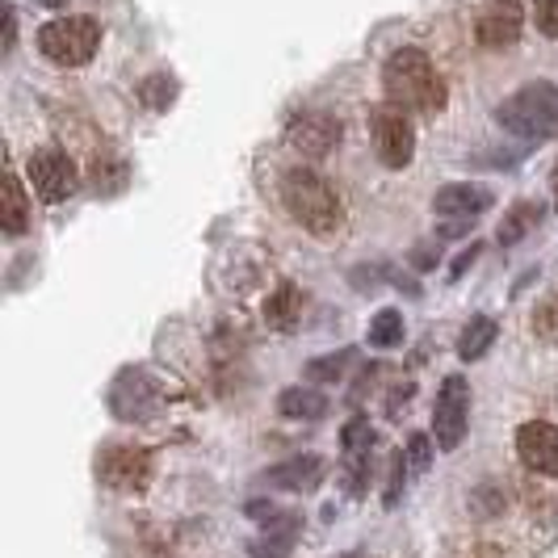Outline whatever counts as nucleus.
I'll return each mask as SVG.
<instances>
[{"instance_id":"nucleus-7","label":"nucleus","mask_w":558,"mask_h":558,"mask_svg":"<svg viewBox=\"0 0 558 558\" xmlns=\"http://www.w3.org/2000/svg\"><path fill=\"white\" fill-rule=\"evenodd\" d=\"M97 475L118 496H135L151 478V453L143 446H106L97 453Z\"/></svg>"},{"instance_id":"nucleus-11","label":"nucleus","mask_w":558,"mask_h":558,"mask_svg":"<svg viewBox=\"0 0 558 558\" xmlns=\"http://www.w3.org/2000/svg\"><path fill=\"white\" fill-rule=\"evenodd\" d=\"M521 29H525V9L517 0H496V4H487L478 13L475 38L478 47H487V51H508L521 38Z\"/></svg>"},{"instance_id":"nucleus-25","label":"nucleus","mask_w":558,"mask_h":558,"mask_svg":"<svg viewBox=\"0 0 558 558\" xmlns=\"http://www.w3.org/2000/svg\"><path fill=\"white\" fill-rule=\"evenodd\" d=\"M344 362H349V353H340V357H328V362H311V378H336L340 369H344Z\"/></svg>"},{"instance_id":"nucleus-28","label":"nucleus","mask_w":558,"mask_h":558,"mask_svg":"<svg viewBox=\"0 0 558 558\" xmlns=\"http://www.w3.org/2000/svg\"><path fill=\"white\" fill-rule=\"evenodd\" d=\"M408 458H412V466H416V471H424V466H428V437H412Z\"/></svg>"},{"instance_id":"nucleus-13","label":"nucleus","mask_w":558,"mask_h":558,"mask_svg":"<svg viewBox=\"0 0 558 558\" xmlns=\"http://www.w3.org/2000/svg\"><path fill=\"white\" fill-rule=\"evenodd\" d=\"M319 478H324V458L319 453H303V458H290V462H281L274 471H265L260 483L281 487V492H311Z\"/></svg>"},{"instance_id":"nucleus-8","label":"nucleus","mask_w":558,"mask_h":558,"mask_svg":"<svg viewBox=\"0 0 558 558\" xmlns=\"http://www.w3.org/2000/svg\"><path fill=\"white\" fill-rule=\"evenodd\" d=\"M26 177L29 185H34V194L43 197V202H63V197L76 194V185H81V172L72 165V156L59 151V147L34 151L26 165Z\"/></svg>"},{"instance_id":"nucleus-3","label":"nucleus","mask_w":558,"mask_h":558,"mask_svg":"<svg viewBox=\"0 0 558 558\" xmlns=\"http://www.w3.org/2000/svg\"><path fill=\"white\" fill-rule=\"evenodd\" d=\"M496 122L517 140H558V88L546 81L525 84L496 106Z\"/></svg>"},{"instance_id":"nucleus-12","label":"nucleus","mask_w":558,"mask_h":558,"mask_svg":"<svg viewBox=\"0 0 558 558\" xmlns=\"http://www.w3.org/2000/svg\"><path fill=\"white\" fill-rule=\"evenodd\" d=\"M487 206H492V190L471 185V181L446 185V190H437V197H433V215L446 219V223H462V227L475 223Z\"/></svg>"},{"instance_id":"nucleus-32","label":"nucleus","mask_w":558,"mask_h":558,"mask_svg":"<svg viewBox=\"0 0 558 558\" xmlns=\"http://www.w3.org/2000/svg\"><path fill=\"white\" fill-rule=\"evenodd\" d=\"M550 185H555V202H558V160H555V177H550Z\"/></svg>"},{"instance_id":"nucleus-19","label":"nucleus","mask_w":558,"mask_h":558,"mask_svg":"<svg viewBox=\"0 0 558 558\" xmlns=\"http://www.w3.org/2000/svg\"><path fill=\"white\" fill-rule=\"evenodd\" d=\"M492 340H496V319H492V315H475V319L466 324L462 340H458V353H462L466 362H478V357L492 349Z\"/></svg>"},{"instance_id":"nucleus-10","label":"nucleus","mask_w":558,"mask_h":558,"mask_svg":"<svg viewBox=\"0 0 558 558\" xmlns=\"http://www.w3.org/2000/svg\"><path fill=\"white\" fill-rule=\"evenodd\" d=\"M517 458L533 475L558 478V424L550 420H525L517 428Z\"/></svg>"},{"instance_id":"nucleus-20","label":"nucleus","mask_w":558,"mask_h":558,"mask_svg":"<svg viewBox=\"0 0 558 558\" xmlns=\"http://www.w3.org/2000/svg\"><path fill=\"white\" fill-rule=\"evenodd\" d=\"M399 340H403V315L395 307L378 311L374 324H369V344H374V349H395Z\"/></svg>"},{"instance_id":"nucleus-16","label":"nucleus","mask_w":558,"mask_h":558,"mask_svg":"<svg viewBox=\"0 0 558 558\" xmlns=\"http://www.w3.org/2000/svg\"><path fill=\"white\" fill-rule=\"evenodd\" d=\"M0 223L9 235H22L29 227V202H26V190H22V177L9 168L4 172V210H0Z\"/></svg>"},{"instance_id":"nucleus-14","label":"nucleus","mask_w":558,"mask_h":558,"mask_svg":"<svg viewBox=\"0 0 558 558\" xmlns=\"http://www.w3.org/2000/svg\"><path fill=\"white\" fill-rule=\"evenodd\" d=\"M299 315H303V294H299V286L281 281L278 290L265 299V324L278 328V332H290V328L299 324Z\"/></svg>"},{"instance_id":"nucleus-27","label":"nucleus","mask_w":558,"mask_h":558,"mask_svg":"<svg viewBox=\"0 0 558 558\" xmlns=\"http://www.w3.org/2000/svg\"><path fill=\"white\" fill-rule=\"evenodd\" d=\"M478 252H483V244H471L466 252H458V260H453V269H449V274H453V278H462V274L478 260Z\"/></svg>"},{"instance_id":"nucleus-30","label":"nucleus","mask_w":558,"mask_h":558,"mask_svg":"<svg viewBox=\"0 0 558 558\" xmlns=\"http://www.w3.org/2000/svg\"><path fill=\"white\" fill-rule=\"evenodd\" d=\"M13 38H17V17H13V9H4V51L13 47Z\"/></svg>"},{"instance_id":"nucleus-24","label":"nucleus","mask_w":558,"mask_h":558,"mask_svg":"<svg viewBox=\"0 0 558 558\" xmlns=\"http://www.w3.org/2000/svg\"><path fill=\"white\" fill-rule=\"evenodd\" d=\"M533 328L542 336H558V303H546V307L533 315Z\"/></svg>"},{"instance_id":"nucleus-26","label":"nucleus","mask_w":558,"mask_h":558,"mask_svg":"<svg viewBox=\"0 0 558 558\" xmlns=\"http://www.w3.org/2000/svg\"><path fill=\"white\" fill-rule=\"evenodd\" d=\"M403 471H408V462H403V453H395V462H391V483H387V504L399 500V487H403Z\"/></svg>"},{"instance_id":"nucleus-15","label":"nucleus","mask_w":558,"mask_h":558,"mask_svg":"<svg viewBox=\"0 0 558 558\" xmlns=\"http://www.w3.org/2000/svg\"><path fill=\"white\" fill-rule=\"evenodd\" d=\"M278 412L290 420H319L328 416V395L311 387H286L278 399Z\"/></svg>"},{"instance_id":"nucleus-1","label":"nucleus","mask_w":558,"mask_h":558,"mask_svg":"<svg viewBox=\"0 0 558 558\" xmlns=\"http://www.w3.org/2000/svg\"><path fill=\"white\" fill-rule=\"evenodd\" d=\"M383 88H387V101L399 106L403 113H424V118H437L446 106V84L437 76L433 59L424 56L420 47H399L387 68H383Z\"/></svg>"},{"instance_id":"nucleus-31","label":"nucleus","mask_w":558,"mask_h":558,"mask_svg":"<svg viewBox=\"0 0 558 558\" xmlns=\"http://www.w3.org/2000/svg\"><path fill=\"white\" fill-rule=\"evenodd\" d=\"M38 4H47V9H63V0H38Z\"/></svg>"},{"instance_id":"nucleus-29","label":"nucleus","mask_w":558,"mask_h":558,"mask_svg":"<svg viewBox=\"0 0 558 558\" xmlns=\"http://www.w3.org/2000/svg\"><path fill=\"white\" fill-rule=\"evenodd\" d=\"M466 558H508V555H504L500 546H492V542H478V546L466 550Z\"/></svg>"},{"instance_id":"nucleus-18","label":"nucleus","mask_w":558,"mask_h":558,"mask_svg":"<svg viewBox=\"0 0 558 558\" xmlns=\"http://www.w3.org/2000/svg\"><path fill=\"white\" fill-rule=\"evenodd\" d=\"M340 441H344V453H349L353 471H357V478H362L365 458H369V449H374V428H369V420H349L344 433H340Z\"/></svg>"},{"instance_id":"nucleus-21","label":"nucleus","mask_w":558,"mask_h":558,"mask_svg":"<svg viewBox=\"0 0 558 558\" xmlns=\"http://www.w3.org/2000/svg\"><path fill=\"white\" fill-rule=\"evenodd\" d=\"M269 530H278V533H274V537L252 542V555L256 558H286L290 555V546H294V521H286V525H269Z\"/></svg>"},{"instance_id":"nucleus-6","label":"nucleus","mask_w":558,"mask_h":558,"mask_svg":"<svg viewBox=\"0 0 558 558\" xmlns=\"http://www.w3.org/2000/svg\"><path fill=\"white\" fill-rule=\"evenodd\" d=\"M471 424V387L462 374H449L433 403V437L441 449H458Z\"/></svg>"},{"instance_id":"nucleus-9","label":"nucleus","mask_w":558,"mask_h":558,"mask_svg":"<svg viewBox=\"0 0 558 558\" xmlns=\"http://www.w3.org/2000/svg\"><path fill=\"white\" fill-rule=\"evenodd\" d=\"M286 143H290L299 156H307V160H324L336 143H340V118H332V113H324V110L294 113L290 126H286Z\"/></svg>"},{"instance_id":"nucleus-17","label":"nucleus","mask_w":558,"mask_h":558,"mask_svg":"<svg viewBox=\"0 0 558 558\" xmlns=\"http://www.w3.org/2000/svg\"><path fill=\"white\" fill-rule=\"evenodd\" d=\"M537 223H542V206H537V202H517V206L504 215L496 240H500L504 248H512V244H521Z\"/></svg>"},{"instance_id":"nucleus-2","label":"nucleus","mask_w":558,"mask_h":558,"mask_svg":"<svg viewBox=\"0 0 558 558\" xmlns=\"http://www.w3.org/2000/svg\"><path fill=\"white\" fill-rule=\"evenodd\" d=\"M281 206L290 210L294 223L319 240H332L336 231H344V202L315 168H290L281 177Z\"/></svg>"},{"instance_id":"nucleus-22","label":"nucleus","mask_w":558,"mask_h":558,"mask_svg":"<svg viewBox=\"0 0 558 558\" xmlns=\"http://www.w3.org/2000/svg\"><path fill=\"white\" fill-rule=\"evenodd\" d=\"M177 97V84H172V76H147V84H143V101L151 106V110H168V101Z\"/></svg>"},{"instance_id":"nucleus-4","label":"nucleus","mask_w":558,"mask_h":558,"mask_svg":"<svg viewBox=\"0 0 558 558\" xmlns=\"http://www.w3.org/2000/svg\"><path fill=\"white\" fill-rule=\"evenodd\" d=\"M101 47V26L93 17H56L38 29V51L56 68H81L97 56Z\"/></svg>"},{"instance_id":"nucleus-23","label":"nucleus","mask_w":558,"mask_h":558,"mask_svg":"<svg viewBox=\"0 0 558 558\" xmlns=\"http://www.w3.org/2000/svg\"><path fill=\"white\" fill-rule=\"evenodd\" d=\"M537 29L546 34V38H558V0H537Z\"/></svg>"},{"instance_id":"nucleus-5","label":"nucleus","mask_w":558,"mask_h":558,"mask_svg":"<svg viewBox=\"0 0 558 558\" xmlns=\"http://www.w3.org/2000/svg\"><path fill=\"white\" fill-rule=\"evenodd\" d=\"M369 131H374V151L387 168H408L416 156V126L399 106H378L369 113Z\"/></svg>"}]
</instances>
